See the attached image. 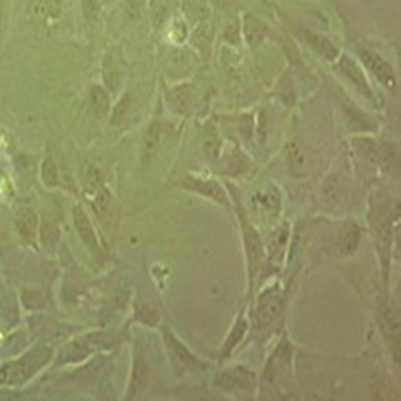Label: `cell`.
<instances>
[{"instance_id": "1", "label": "cell", "mask_w": 401, "mask_h": 401, "mask_svg": "<svg viewBox=\"0 0 401 401\" xmlns=\"http://www.w3.org/2000/svg\"><path fill=\"white\" fill-rule=\"evenodd\" d=\"M283 311V294L280 289L273 287L264 292L259 297L257 308H255V322L259 327H265L271 325Z\"/></svg>"}, {"instance_id": "2", "label": "cell", "mask_w": 401, "mask_h": 401, "mask_svg": "<svg viewBox=\"0 0 401 401\" xmlns=\"http://www.w3.org/2000/svg\"><path fill=\"white\" fill-rule=\"evenodd\" d=\"M102 76L107 90L114 92L118 90L122 81V57L119 47H111L104 53L103 64H102Z\"/></svg>"}, {"instance_id": "3", "label": "cell", "mask_w": 401, "mask_h": 401, "mask_svg": "<svg viewBox=\"0 0 401 401\" xmlns=\"http://www.w3.org/2000/svg\"><path fill=\"white\" fill-rule=\"evenodd\" d=\"M182 186L189 189L193 193H199L203 196H208L210 199L217 200V203L222 204H228V198L225 189L222 188L220 183H217L214 180H204V178H198V177H186L183 178Z\"/></svg>"}, {"instance_id": "4", "label": "cell", "mask_w": 401, "mask_h": 401, "mask_svg": "<svg viewBox=\"0 0 401 401\" xmlns=\"http://www.w3.org/2000/svg\"><path fill=\"white\" fill-rule=\"evenodd\" d=\"M244 230V243H246V252H247V261H249V275L250 281H254L255 273L259 271L261 257H264V247H261V241L257 233L247 222H243Z\"/></svg>"}, {"instance_id": "5", "label": "cell", "mask_w": 401, "mask_h": 401, "mask_svg": "<svg viewBox=\"0 0 401 401\" xmlns=\"http://www.w3.org/2000/svg\"><path fill=\"white\" fill-rule=\"evenodd\" d=\"M147 386H148V366H147V361H144V356H143L140 347H137L135 361H133V369H132V377H130V387H129V393H127V398L129 400L140 398Z\"/></svg>"}, {"instance_id": "6", "label": "cell", "mask_w": 401, "mask_h": 401, "mask_svg": "<svg viewBox=\"0 0 401 401\" xmlns=\"http://www.w3.org/2000/svg\"><path fill=\"white\" fill-rule=\"evenodd\" d=\"M361 60H363V63L367 66V69H369L383 86H387L388 88H395L397 79H395L393 71L388 66L387 61H383L377 53L371 52V50H361Z\"/></svg>"}, {"instance_id": "7", "label": "cell", "mask_w": 401, "mask_h": 401, "mask_svg": "<svg viewBox=\"0 0 401 401\" xmlns=\"http://www.w3.org/2000/svg\"><path fill=\"white\" fill-rule=\"evenodd\" d=\"M250 204H252V208L260 214H276L281 205L280 191H278L275 186H265L257 189V191L252 194V198H250Z\"/></svg>"}, {"instance_id": "8", "label": "cell", "mask_w": 401, "mask_h": 401, "mask_svg": "<svg viewBox=\"0 0 401 401\" xmlns=\"http://www.w3.org/2000/svg\"><path fill=\"white\" fill-rule=\"evenodd\" d=\"M222 387H225L231 392H252L255 386V376L246 369H233L226 371L219 377Z\"/></svg>"}, {"instance_id": "9", "label": "cell", "mask_w": 401, "mask_h": 401, "mask_svg": "<svg viewBox=\"0 0 401 401\" xmlns=\"http://www.w3.org/2000/svg\"><path fill=\"white\" fill-rule=\"evenodd\" d=\"M191 55H189L188 50L185 48H174L172 52L167 55V58L164 61V69L169 76L178 79V77H183L188 74L189 69H191Z\"/></svg>"}, {"instance_id": "10", "label": "cell", "mask_w": 401, "mask_h": 401, "mask_svg": "<svg viewBox=\"0 0 401 401\" xmlns=\"http://www.w3.org/2000/svg\"><path fill=\"white\" fill-rule=\"evenodd\" d=\"M164 339L167 344V350L174 360V363L177 365L178 369H186V367H191L196 363V358L188 352V348L183 345L178 339L172 334L170 331H164Z\"/></svg>"}, {"instance_id": "11", "label": "cell", "mask_w": 401, "mask_h": 401, "mask_svg": "<svg viewBox=\"0 0 401 401\" xmlns=\"http://www.w3.org/2000/svg\"><path fill=\"white\" fill-rule=\"evenodd\" d=\"M72 215H74V224L77 231H79V235L82 238V241L86 243V246L92 250V252L98 254L100 252V244H98V238H97V233H95L93 226L90 224V220H88L87 214L83 212L82 208H74L72 210Z\"/></svg>"}, {"instance_id": "12", "label": "cell", "mask_w": 401, "mask_h": 401, "mask_svg": "<svg viewBox=\"0 0 401 401\" xmlns=\"http://www.w3.org/2000/svg\"><path fill=\"white\" fill-rule=\"evenodd\" d=\"M286 161L291 167L292 174L297 177L307 175L308 172V158L302 144L299 142H289L286 147Z\"/></svg>"}, {"instance_id": "13", "label": "cell", "mask_w": 401, "mask_h": 401, "mask_svg": "<svg viewBox=\"0 0 401 401\" xmlns=\"http://www.w3.org/2000/svg\"><path fill=\"white\" fill-rule=\"evenodd\" d=\"M167 102H169L170 108L177 111L178 114H188L193 103L191 86L182 83V86L170 88V90L167 92Z\"/></svg>"}, {"instance_id": "14", "label": "cell", "mask_w": 401, "mask_h": 401, "mask_svg": "<svg viewBox=\"0 0 401 401\" xmlns=\"http://www.w3.org/2000/svg\"><path fill=\"white\" fill-rule=\"evenodd\" d=\"M64 0H29V10L37 18L57 20L63 13Z\"/></svg>"}, {"instance_id": "15", "label": "cell", "mask_w": 401, "mask_h": 401, "mask_svg": "<svg viewBox=\"0 0 401 401\" xmlns=\"http://www.w3.org/2000/svg\"><path fill=\"white\" fill-rule=\"evenodd\" d=\"M161 140V124L158 121H153L151 124L148 125L147 132H144L143 137V144H142V159L144 164H148L149 161L154 158L156 151H158Z\"/></svg>"}, {"instance_id": "16", "label": "cell", "mask_w": 401, "mask_h": 401, "mask_svg": "<svg viewBox=\"0 0 401 401\" xmlns=\"http://www.w3.org/2000/svg\"><path fill=\"white\" fill-rule=\"evenodd\" d=\"M243 31H244V37H246L249 46L257 47L265 39L266 25L252 15H246L243 21Z\"/></svg>"}, {"instance_id": "17", "label": "cell", "mask_w": 401, "mask_h": 401, "mask_svg": "<svg viewBox=\"0 0 401 401\" xmlns=\"http://www.w3.org/2000/svg\"><path fill=\"white\" fill-rule=\"evenodd\" d=\"M360 228L356 226L355 224H345L341 231H339V247H341L342 254L345 255H352L356 249H358L360 244Z\"/></svg>"}, {"instance_id": "18", "label": "cell", "mask_w": 401, "mask_h": 401, "mask_svg": "<svg viewBox=\"0 0 401 401\" xmlns=\"http://www.w3.org/2000/svg\"><path fill=\"white\" fill-rule=\"evenodd\" d=\"M382 322H383V332H386L390 348H392L395 358L400 360V322L388 310H383Z\"/></svg>"}, {"instance_id": "19", "label": "cell", "mask_w": 401, "mask_h": 401, "mask_svg": "<svg viewBox=\"0 0 401 401\" xmlns=\"http://www.w3.org/2000/svg\"><path fill=\"white\" fill-rule=\"evenodd\" d=\"M341 69L344 71V74L347 76L348 79L352 81L355 86L366 95V97H372L369 83H367L365 74L361 72V69L358 68V64H356L352 58H342L341 60Z\"/></svg>"}, {"instance_id": "20", "label": "cell", "mask_w": 401, "mask_h": 401, "mask_svg": "<svg viewBox=\"0 0 401 401\" xmlns=\"http://www.w3.org/2000/svg\"><path fill=\"white\" fill-rule=\"evenodd\" d=\"M39 219L34 210H26L18 219V231L26 243L34 244L37 239Z\"/></svg>"}, {"instance_id": "21", "label": "cell", "mask_w": 401, "mask_h": 401, "mask_svg": "<svg viewBox=\"0 0 401 401\" xmlns=\"http://www.w3.org/2000/svg\"><path fill=\"white\" fill-rule=\"evenodd\" d=\"M81 180L83 189H86V194H90L93 191H97L103 185V177L100 174L98 167L92 163H83L81 167Z\"/></svg>"}, {"instance_id": "22", "label": "cell", "mask_w": 401, "mask_h": 401, "mask_svg": "<svg viewBox=\"0 0 401 401\" xmlns=\"http://www.w3.org/2000/svg\"><path fill=\"white\" fill-rule=\"evenodd\" d=\"M305 41H307L311 47H313L316 52L327 60H336L339 57V50L329 39L322 37L320 34H315L311 31H305Z\"/></svg>"}, {"instance_id": "23", "label": "cell", "mask_w": 401, "mask_h": 401, "mask_svg": "<svg viewBox=\"0 0 401 401\" xmlns=\"http://www.w3.org/2000/svg\"><path fill=\"white\" fill-rule=\"evenodd\" d=\"M154 29H161L169 20L170 0H148L147 4Z\"/></svg>"}, {"instance_id": "24", "label": "cell", "mask_w": 401, "mask_h": 401, "mask_svg": "<svg viewBox=\"0 0 401 401\" xmlns=\"http://www.w3.org/2000/svg\"><path fill=\"white\" fill-rule=\"evenodd\" d=\"M87 196L92 200L93 210L97 212L100 219L107 220L111 214V209H113V205H111L113 203H111V194L108 189L102 186L100 189H97V191L87 194Z\"/></svg>"}, {"instance_id": "25", "label": "cell", "mask_w": 401, "mask_h": 401, "mask_svg": "<svg viewBox=\"0 0 401 401\" xmlns=\"http://www.w3.org/2000/svg\"><path fill=\"white\" fill-rule=\"evenodd\" d=\"M39 238H41V244L43 249H53L60 241V230L53 220L48 217H43L41 222V228H39Z\"/></svg>"}, {"instance_id": "26", "label": "cell", "mask_w": 401, "mask_h": 401, "mask_svg": "<svg viewBox=\"0 0 401 401\" xmlns=\"http://www.w3.org/2000/svg\"><path fill=\"white\" fill-rule=\"evenodd\" d=\"M183 13L194 23H204L209 15V5L205 0H183Z\"/></svg>"}, {"instance_id": "27", "label": "cell", "mask_w": 401, "mask_h": 401, "mask_svg": "<svg viewBox=\"0 0 401 401\" xmlns=\"http://www.w3.org/2000/svg\"><path fill=\"white\" fill-rule=\"evenodd\" d=\"M90 104L97 118H103L109 113V95L107 88L95 86L90 92Z\"/></svg>"}, {"instance_id": "28", "label": "cell", "mask_w": 401, "mask_h": 401, "mask_svg": "<svg viewBox=\"0 0 401 401\" xmlns=\"http://www.w3.org/2000/svg\"><path fill=\"white\" fill-rule=\"evenodd\" d=\"M212 37H214V27L212 25H209V23H200L198 27H196V31L193 32V43H194V47H196L198 50H200V52L205 53L209 50L210 47V43H212Z\"/></svg>"}, {"instance_id": "29", "label": "cell", "mask_w": 401, "mask_h": 401, "mask_svg": "<svg viewBox=\"0 0 401 401\" xmlns=\"http://www.w3.org/2000/svg\"><path fill=\"white\" fill-rule=\"evenodd\" d=\"M287 238H289V228L286 224L281 225L280 228H276V230L271 233V236L269 238V249L273 259L280 257L284 246H286L287 243Z\"/></svg>"}, {"instance_id": "30", "label": "cell", "mask_w": 401, "mask_h": 401, "mask_svg": "<svg viewBox=\"0 0 401 401\" xmlns=\"http://www.w3.org/2000/svg\"><path fill=\"white\" fill-rule=\"evenodd\" d=\"M130 109H132V93H124L121 97V100L116 104V108L113 111V116H111V125L113 127H119L124 124L129 118L130 114Z\"/></svg>"}, {"instance_id": "31", "label": "cell", "mask_w": 401, "mask_h": 401, "mask_svg": "<svg viewBox=\"0 0 401 401\" xmlns=\"http://www.w3.org/2000/svg\"><path fill=\"white\" fill-rule=\"evenodd\" d=\"M322 198L329 205H339L342 199V189H341V180L337 175L327 177V180L322 185Z\"/></svg>"}, {"instance_id": "32", "label": "cell", "mask_w": 401, "mask_h": 401, "mask_svg": "<svg viewBox=\"0 0 401 401\" xmlns=\"http://www.w3.org/2000/svg\"><path fill=\"white\" fill-rule=\"evenodd\" d=\"M246 331H247V321H246V318H243V316H241V318L236 321L235 327H233V331L230 334V337H228V341L225 342V347H224V355L225 356L230 355L233 350H235L236 345L241 342V339L244 337V334H246Z\"/></svg>"}, {"instance_id": "33", "label": "cell", "mask_w": 401, "mask_h": 401, "mask_svg": "<svg viewBox=\"0 0 401 401\" xmlns=\"http://www.w3.org/2000/svg\"><path fill=\"white\" fill-rule=\"evenodd\" d=\"M41 177H42L43 185L48 188H55L58 185V169L52 158L43 159L42 167H41Z\"/></svg>"}, {"instance_id": "34", "label": "cell", "mask_w": 401, "mask_h": 401, "mask_svg": "<svg viewBox=\"0 0 401 401\" xmlns=\"http://www.w3.org/2000/svg\"><path fill=\"white\" fill-rule=\"evenodd\" d=\"M244 165H246V158L238 149L233 154H228L224 161V170L230 175H236L239 172H243Z\"/></svg>"}, {"instance_id": "35", "label": "cell", "mask_w": 401, "mask_h": 401, "mask_svg": "<svg viewBox=\"0 0 401 401\" xmlns=\"http://www.w3.org/2000/svg\"><path fill=\"white\" fill-rule=\"evenodd\" d=\"M220 138L219 135L214 130H209L208 135H205V140H204V151L205 156H208L209 159H219V154H220Z\"/></svg>"}, {"instance_id": "36", "label": "cell", "mask_w": 401, "mask_h": 401, "mask_svg": "<svg viewBox=\"0 0 401 401\" xmlns=\"http://www.w3.org/2000/svg\"><path fill=\"white\" fill-rule=\"evenodd\" d=\"M82 13L88 23H95L102 15V4L100 0H82Z\"/></svg>"}, {"instance_id": "37", "label": "cell", "mask_w": 401, "mask_h": 401, "mask_svg": "<svg viewBox=\"0 0 401 401\" xmlns=\"http://www.w3.org/2000/svg\"><path fill=\"white\" fill-rule=\"evenodd\" d=\"M372 398L374 400H400V393L390 383L381 382L372 388Z\"/></svg>"}, {"instance_id": "38", "label": "cell", "mask_w": 401, "mask_h": 401, "mask_svg": "<svg viewBox=\"0 0 401 401\" xmlns=\"http://www.w3.org/2000/svg\"><path fill=\"white\" fill-rule=\"evenodd\" d=\"M8 16H10V0H0V47H2L5 34L8 29Z\"/></svg>"}, {"instance_id": "39", "label": "cell", "mask_w": 401, "mask_h": 401, "mask_svg": "<svg viewBox=\"0 0 401 401\" xmlns=\"http://www.w3.org/2000/svg\"><path fill=\"white\" fill-rule=\"evenodd\" d=\"M137 313L138 316H140V320L144 322V325H148V326L158 325V320H159L158 311H156L153 307H149V305L142 304L140 307L137 308Z\"/></svg>"}, {"instance_id": "40", "label": "cell", "mask_w": 401, "mask_h": 401, "mask_svg": "<svg viewBox=\"0 0 401 401\" xmlns=\"http://www.w3.org/2000/svg\"><path fill=\"white\" fill-rule=\"evenodd\" d=\"M147 0H125V13L130 20L140 18L143 8L147 7Z\"/></svg>"}, {"instance_id": "41", "label": "cell", "mask_w": 401, "mask_h": 401, "mask_svg": "<svg viewBox=\"0 0 401 401\" xmlns=\"http://www.w3.org/2000/svg\"><path fill=\"white\" fill-rule=\"evenodd\" d=\"M172 36H174L175 41H183V37L186 36V27L182 21H174L172 23Z\"/></svg>"}, {"instance_id": "42", "label": "cell", "mask_w": 401, "mask_h": 401, "mask_svg": "<svg viewBox=\"0 0 401 401\" xmlns=\"http://www.w3.org/2000/svg\"><path fill=\"white\" fill-rule=\"evenodd\" d=\"M224 37L226 39L228 42L236 43V42H238V39H239V29H238V25H236V23H230V25H228V26H226V29H225Z\"/></svg>"}]
</instances>
